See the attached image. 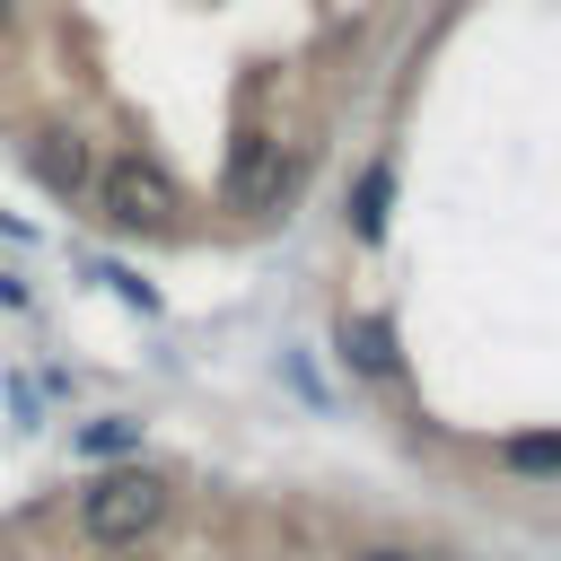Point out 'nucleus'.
I'll use <instances>...</instances> for the list:
<instances>
[{
	"mask_svg": "<svg viewBox=\"0 0 561 561\" xmlns=\"http://www.w3.org/2000/svg\"><path fill=\"white\" fill-rule=\"evenodd\" d=\"M79 526H88V543H140V535L167 526V482H158L149 465L96 473V482L79 491Z\"/></svg>",
	"mask_w": 561,
	"mask_h": 561,
	"instance_id": "1",
	"label": "nucleus"
},
{
	"mask_svg": "<svg viewBox=\"0 0 561 561\" xmlns=\"http://www.w3.org/2000/svg\"><path fill=\"white\" fill-rule=\"evenodd\" d=\"M96 202H105V219H114V228H167L184 193H175V175H167L158 158H140V149H131V158H114V167L96 175Z\"/></svg>",
	"mask_w": 561,
	"mask_h": 561,
	"instance_id": "2",
	"label": "nucleus"
},
{
	"mask_svg": "<svg viewBox=\"0 0 561 561\" xmlns=\"http://www.w3.org/2000/svg\"><path fill=\"white\" fill-rule=\"evenodd\" d=\"M219 193H228L237 210H280V193H289V149H280L272 131H237V149H228V167H219Z\"/></svg>",
	"mask_w": 561,
	"mask_h": 561,
	"instance_id": "3",
	"label": "nucleus"
},
{
	"mask_svg": "<svg viewBox=\"0 0 561 561\" xmlns=\"http://www.w3.org/2000/svg\"><path fill=\"white\" fill-rule=\"evenodd\" d=\"M342 359H351L359 377H394V333H386V316H342Z\"/></svg>",
	"mask_w": 561,
	"mask_h": 561,
	"instance_id": "4",
	"label": "nucleus"
},
{
	"mask_svg": "<svg viewBox=\"0 0 561 561\" xmlns=\"http://www.w3.org/2000/svg\"><path fill=\"white\" fill-rule=\"evenodd\" d=\"M35 175H44L53 193H79V184H96V167H88V140H70V131L35 140Z\"/></svg>",
	"mask_w": 561,
	"mask_h": 561,
	"instance_id": "5",
	"label": "nucleus"
},
{
	"mask_svg": "<svg viewBox=\"0 0 561 561\" xmlns=\"http://www.w3.org/2000/svg\"><path fill=\"white\" fill-rule=\"evenodd\" d=\"M386 202H394V175L368 167V175H359V202H351V228H359V237H386Z\"/></svg>",
	"mask_w": 561,
	"mask_h": 561,
	"instance_id": "6",
	"label": "nucleus"
},
{
	"mask_svg": "<svg viewBox=\"0 0 561 561\" xmlns=\"http://www.w3.org/2000/svg\"><path fill=\"white\" fill-rule=\"evenodd\" d=\"M79 447H88V456H123V447H140V421L105 412V421H88V430H79Z\"/></svg>",
	"mask_w": 561,
	"mask_h": 561,
	"instance_id": "7",
	"label": "nucleus"
},
{
	"mask_svg": "<svg viewBox=\"0 0 561 561\" xmlns=\"http://www.w3.org/2000/svg\"><path fill=\"white\" fill-rule=\"evenodd\" d=\"M508 465H517V473H535V482H543V473H552V465H561V438H543V430H535V438H508Z\"/></svg>",
	"mask_w": 561,
	"mask_h": 561,
	"instance_id": "8",
	"label": "nucleus"
},
{
	"mask_svg": "<svg viewBox=\"0 0 561 561\" xmlns=\"http://www.w3.org/2000/svg\"><path fill=\"white\" fill-rule=\"evenodd\" d=\"M351 561H421V552H403V543H377V552H351Z\"/></svg>",
	"mask_w": 561,
	"mask_h": 561,
	"instance_id": "9",
	"label": "nucleus"
},
{
	"mask_svg": "<svg viewBox=\"0 0 561 561\" xmlns=\"http://www.w3.org/2000/svg\"><path fill=\"white\" fill-rule=\"evenodd\" d=\"M0 26H9V0H0Z\"/></svg>",
	"mask_w": 561,
	"mask_h": 561,
	"instance_id": "10",
	"label": "nucleus"
}]
</instances>
